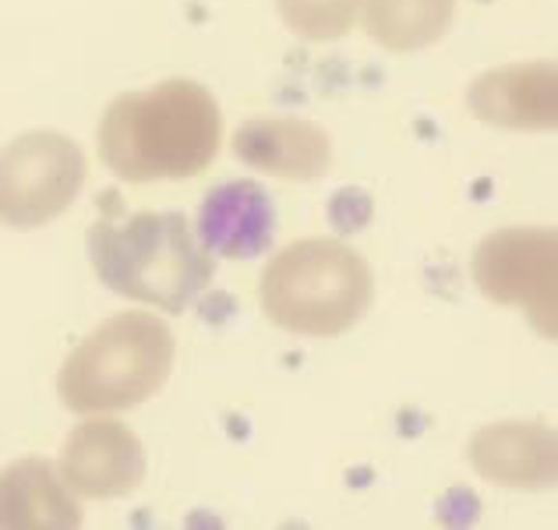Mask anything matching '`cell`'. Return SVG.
Returning a JSON list of instances; mask_svg holds the SVG:
<instances>
[{"instance_id":"7","label":"cell","mask_w":558,"mask_h":530,"mask_svg":"<svg viewBox=\"0 0 558 530\" xmlns=\"http://www.w3.org/2000/svg\"><path fill=\"white\" fill-rule=\"evenodd\" d=\"M61 478L85 498L131 495L145 481L142 442L121 421H85L61 449Z\"/></svg>"},{"instance_id":"8","label":"cell","mask_w":558,"mask_h":530,"mask_svg":"<svg viewBox=\"0 0 558 530\" xmlns=\"http://www.w3.org/2000/svg\"><path fill=\"white\" fill-rule=\"evenodd\" d=\"M477 121L512 131H545L558 121L555 64H509L484 71L466 93Z\"/></svg>"},{"instance_id":"14","label":"cell","mask_w":558,"mask_h":530,"mask_svg":"<svg viewBox=\"0 0 558 530\" xmlns=\"http://www.w3.org/2000/svg\"><path fill=\"white\" fill-rule=\"evenodd\" d=\"M290 33L312 43L340 39L357 19L361 0H276Z\"/></svg>"},{"instance_id":"9","label":"cell","mask_w":558,"mask_h":530,"mask_svg":"<svg viewBox=\"0 0 558 530\" xmlns=\"http://www.w3.org/2000/svg\"><path fill=\"white\" fill-rule=\"evenodd\" d=\"M276 238V209L258 181H230L213 188L198 213V244L209 255L255 258Z\"/></svg>"},{"instance_id":"4","label":"cell","mask_w":558,"mask_h":530,"mask_svg":"<svg viewBox=\"0 0 558 530\" xmlns=\"http://www.w3.org/2000/svg\"><path fill=\"white\" fill-rule=\"evenodd\" d=\"M173 333L153 312H121L68 353L57 396L71 414H110L145 403L167 386Z\"/></svg>"},{"instance_id":"1","label":"cell","mask_w":558,"mask_h":530,"mask_svg":"<svg viewBox=\"0 0 558 530\" xmlns=\"http://www.w3.org/2000/svg\"><path fill=\"white\" fill-rule=\"evenodd\" d=\"M99 159L131 184L181 181L213 164L223 113L205 85L167 79L145 93L117 96L99 121Z\"/></svg>"},{"instance_id":"6","label":"cell","mask_w":558,"mask_h":530,"mask_svg":"<svg viewBox=\"0 0 558 530\" xmlns=\"http://www.w3.org/2000/svg\"><path fill=\"white\" fill-rule=\"evenodd\" d=\"M555 265L558 238L551 227H506L477 244L474 284L495 304L523 308L534 329L555 340Z\"/></svg>"},{"instance_id":"12","label":"cell","mask_w":558,"mask_h":530,"mask_svg":"<svg viewBox=\"0 0 558 530\" xmlns=\"http://www.w3.org/2000/svg\"><path fill=\"white\" fill-rule=\"evenodd\" d=\"M470 463L481 478L506 489H551L555 435L545 424H492L470 438Z\"/></svg>"},{"instance_id":"13","label":"cell","mask_w":558,"mask_h":530,"mask_svg":"<svg viewBox=\"0 0 558 530\" xmlns=\"http://www.w3.org/2000/svg\"><path fill=\"white\" fill-rule=\"evenodd\" d=\"M361 25L378 47L414 53L432 47L452 25L457 0H361Z\"/></svg>"},{"instance_id":"11","label":"cell","mask_w":558,"mask_h":530,"mask_svg":"<svg viewBox=\"0 0 558 530\" xmlns=\"http://www.w3.org/2000/svg\"><path fill=\"white\" fill-rule=\"evenodd\" d=\"M82 506L50 460H19L0 470V530H75Z\"/></svg>"},{"instance_id":"2","label":"cell","mask_w":558,"mask_h":530,"mask_svg":"<svg viewBox=\"0 0 558 530\" xmlns=\"http://www.w3.org/2000/svg\"><path fill=\"white\" fill-rule=\"evenodd\" d=\"M89 258L107 290L173 315L195 304L213 279V258L181 213L121 216L113 191L89 227Z\"/></svg>"},{"instance_id":"3","label":"cell","mask_w":558,"mask_h":530,"mask_svg":"<svg viewBox=\"0 0 558 530\" xmlns=\"http://www.w3.org/2000/svg\"><path fill=\"white\" fill-rule=\"evenodd\" d=\"M258 298L279 329L332 340L368 315L375 276L343 241L304 238L272 255L262 273Z\"/></svg>"},{"instance_id":"5","label":"cell","mask_w":558,"mask_h":530,"mask_svg":"<svg viewBox=\"0 0 558 530\" xmlns=\"http://www.w3.org/2000/svg\"><path fill=\"white\" fill-rule=\"evenodd\" d=\"M85 184V153L61 131H25L0 149V224L47 227L68 213Z\"/></svg>"},{"instance_id":"10","label":"cell","mask_w":558,"mask_h":530,"mask_svg":"<svg viewBox=\"0 0 558 530\" xmlns=\"http://www.w3.org/2000/svg\"><path fill=\"white\" fill-rule=\"evenodd\" d=\"M233 153L283 181H315L332 164V142L304 117H255L238 128Z\"/></svg>"}]
</instances>
